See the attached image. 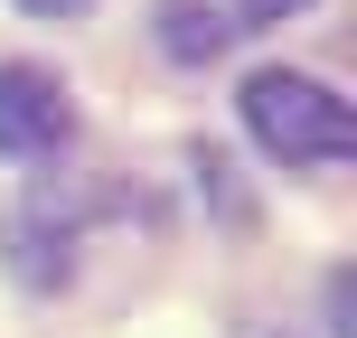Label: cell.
<instances>
[{
	"instance_id": "6da1fadb",
	"label": "cell",
	"mask_w": 357,
	"mask_h": 338,
	"mask_svg": "<svg viewBox=\"0 0 357 338\" xmlns=\"http://www.w3.org/2000/svg\"><path fill=\"white\" fill-rule=\"evenodd\" d=\"M245 132L273 151V160H310V169H329V160H348L357 151V123H348V104L320 85V75H301V66H264V75H245Z\"/></svg>"
},
{
	"instance_id": "7a4b0ae2",
	"label": "cell",
	"mask_w": 357,
	"mask_h": 338,
	"mask_svg": "<svg viewBox=\"0 0 357 338\" xmlns=\"http://www.w3.org/2000/svg\"><path fill=\"white\" fill-rule=\"evenodd\" d=\"M66 132L75 104L47 66H0V151L10 160H47V151H66Z\"/></svg>"
},
{
	"instance_id": "3957f363",
	"label": "cell",
	"mask_w": 357,
	"mask_h": 338,
	"mask_svg": "<svg viewBox=\"0 0 357 338\" xmlns=\"http://www.w3.org/2000/svg\"><path fill=\"white\" fill-rule=\"evenodd\" d=\"M66 245H75V216H56V197L38 188L29 207L10 216V272H19L29 291H56V282H66V263H75Z\"/></svg>"
},
{
	"instance_id": "277c9868",
	"label": "cell",
	"mask_w": 357,
	"mask_h": 338,
	"mask_svg": "<svg viewBox=\"0 0 357 338\" xmlns=\"http://www.w3.org/2000/svg\"><path fill=\"white\" fill-rule=\"evenodd\" d=\"M160 47L178 56V66H207V56L235 47V29H226L216 0H160Z\"/></svg>"
},
{
	"instance_id": "5b68a950",
	"label": "cell",
	"mask_w": 357,
	"mask_h": 338,
	"mask_svg": "<svg viewBox=\"0 0 357 338\" xmlns=\"http://www.w3.org/2000/svg\"><path fill=\"white\" fill-rule=\"evenodd\" d=\"M216 10H226V29H235V38H254V29H273V19H291L301 0H216Z\"/></svg>"
},
{
	"instance_id": "8992f818",
	"label": "cell",
	"mask_w": 357,
	"mask_h": 338,
	"mask_svg": "<svg viewBox=\"0 0 357 338\" xmlns=\"http://www.w3.org/2000/svg\"><path fill=\"white\" fill-rule=\"evenodd\" d=\"M329 329L357 338V291H348V272H329Z\"/></svg>"
},
{
	"instance_id": "52a82bcc",
	"label": "cell",
	"mask_w": 357,
	"mask_h": 338,
	"mask_svg": "<svg viewBox=\"0 0 357 338\" xmlns=\"http://www.w3.org/2000/svg\"><path fill=\"white\" fill-rule=\"evenodd\" d=\"M19 10H38V19H56V10H85V0H19Z\"/></svg>"
}]
</instances>
